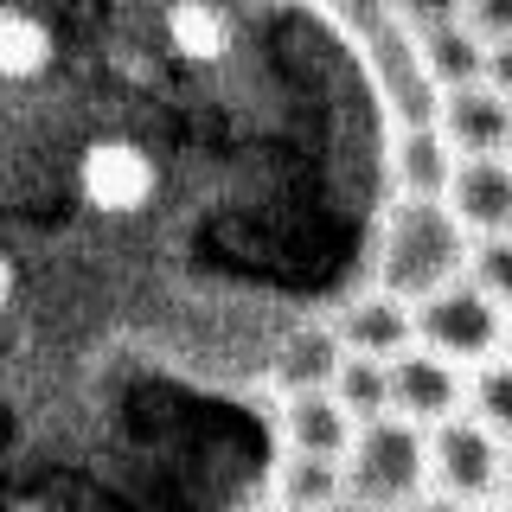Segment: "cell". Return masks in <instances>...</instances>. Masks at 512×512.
Returning <instances> with one entry per match:
<instances>
[{
	"label": "cell",
	"mask_w": 512,
	"mask_h": 512,
	"mask_svg": "<svg viewBox=\"0 0 512 512\" xmlns=\"http://www.w3.org/2000/svg\"><path fill=\"white\" fill-rule=\"evenodd\" d=\"M468 263H474V231L461 224L455 205L429 199V192H404L391 224H384L378 282L397 288V295H410V301H423L429 288L468 276Z\"/></svg>",
	"instance_id": "cell-1"
},
{
	"label": "cell",
	"mask_w": 512,
	"mask_h": 512,
	"mask_svg": "<svg viewBox=\"0 0 512 512\" xmlns=\"http://www.w3.org/2000/svg\"><path fill=\"white\" fill-rule=\"evenodd\" d=\"M429 487V429L404 410H384L359 423L346 448V500L365 506H397Z\"/></svg>",
	"instance_id": "cell-2"
},
{
	"label": "cell",
	"mask_w": 512,
	"mask_h": 512,
	"mask_svg": "<svg viewBox=\"0 0 512 512\" xmlns=\"http://www.w3.org/2000/svg\"><path fill=\"white\" fill-rule=\"evenodd\" d=\"M416 340L448 352L455 365H487L493 352H506L512 340V308L506 301H493L487 288L474 276H455L442 288H429L423 301H416Z\"/></svg>",
	"instance_id": "cell-3"
},
{
	"label": "cell",
	"mask_w": 512,
	"mask_h": 512,
	"mask_svg": "<svg viewBox=\"0 0 512 512\" xmlns=\"http://www.w3.org/2000/svg\"><path fill=\"white\" fill-rule=\"evenodd\" d=\"M506 480V436L487 423V416H442L429 423V487L442 500H487Z\"/></svg>",
	"instance_id": "cell-4"
},
{
	"label": "cell",
	"mask_w": 512,
	"mask_h": 512,
	"mask_svg": "<svg viewBox=\"0 0 512 512\" xmlns=\"http://www.w3.org/2000/svg\"><path fill=\"white\" fill-rule=\"evenodd\" d=\"M77 186H84V199L96 212L128 218V212H141V205L154 199L160 173H154L148 148H135V141H122V135H103V141L84 148V160H77Z\"/></svg>",
	"instance_id": "cell-5"
},
{
	"label": "cell",
	"mask_w": 512,
	"mask_h": 512,
	"mask_svg": "<svg viewBox=\"0 0 512 512\" xmlns=\"http://www.w3.org/2000/svg\"><path fill=\"white\" fill-rule=\"evenodd\" d=\"M461 397H468V365H455L448 352L416 340L391 359V410L416 416L423 429L442 423V416H455Z\"/></svg>",
	"instance_id": "cell-6"
},
{
	"label": "cell",
	"mask_w": 512,
	"mask_h": 512,
	"mask_svg": "<svg viewBox=\"0 0 512 512\" xmlns=\"http://www.w3.org/2000/svg\"><path fill=\"white\" fill-rule=\"evenodd\" d=\"M436 122L448 128V141H455L461 154H512V96L493 84V77L442 90Z\"/></svg>",
	"instance_id": "cell-7"
},
{
	"label": "cell",
	"mask_w": 512,
	"mask_h": 512,
	"mask_svg": "<svg viewBox=\"0 0 512 512\" xmlns=\"http://www.w3.org/2000/svg\"><path fill=\"white\" fill-rule=\"evenodd\" d=\"M448 205L474 237L512 231V154H461L455 180H448Z\"/></svg>",
	"instance_id": "cell-8"
},
{
	"label": "cell",
	"mask_w": 512,
	"mask_h": 512,
	"mask_svg": "<svg viewBox=\"0 0 512 512\" xmlns=\"http://www.w3.org/2000/svg\"><path fill=\"white\" fill-rule=\"evenodd\" d=\"M352 436H359V416L340 404V391H333V384H301V391L282 397V442L288 448H308V455L346 461Z\"/></svg>",
	"instance_id": "cell-9"
},
{
	"label": "cell",
	"mask_w": 512,
	"mask_h": 512,
	"mask_svg": "<svg viewBox=\"0 0 512 512\" xmlns=\"http://www.w3.org/2000/svg\"><path fill=\"white\" fill-rule=\"evenodd\" d=\"M333 327H340L346 352H378V359H397L404 346H416V301L378 282L372 295H352Z\"/></svg>",
	"instance_id": "cell-10"
},
{
	"label": "cell",
	"mask_w": 512,
	"mask_h": 512,
	"mask_svg": "<svg viewBox=\"0 0 512 512\" xmlns=\"http://www.w3.org/2000/svg\"><path fill=\"white\" fill-rule=\"evenodd\" d=\"M416 52H423V71L436 77V90H455V84L487 77L493 39L474 32L468 20H442V26H416Z\"/></svg>",
	"instance_id": "cell-11"
},
{
	"label": "cell",
	"mask_w": 512,
	"mask_h": 512,
	"mask_svg": "<svg viewBox=\"0 0 512 512\" xmlns=\"http://www.w3.org/2000/svg\"><path fill=\"white\" fill-rule=\"evenodd\" d=\"M455 167H461V148L448 141L442 122H410V128H404V141H397V180H404V192L448 199Z\"/></svg>",
	"instance_id": "cell-12"
},
{
	"label": "cell",
	"mask_w": 512,
	"mask_h": 512,
	"mask_svg": "<svg viewBox=\"0 0 512 512\" xmlns=\"http://www.w3.org/2000/svg\"><path fill=\"white\" fill-rule=\"evenodd\" d=\"M276 500L282 506H333V500H346V461L288 448L282 468H276Z\"/></svg>",
	"instance_id": "cell-13"
},
{
	"label": "cell",
	"mask_w": 512,
	"mask_h": 512,
	"mask_svg": "<svg viewBox=\"0 0 512 512\" xmlns=\"http://www.w3.org/2000/svg\"><path fill=\"white\" fill-rule=\"evenodd\" d=\"M167 45L186 64H218L231 52V20H224L218 0H180V7L167 13Z\"/></svg>",
	"instance_id": "cell-14"
},
{
	"label": "cell",
	"mask_w": 512,
	"mask_h": 512,
	"mask_svg": "<svg viewBox=\"0 0 512 512\" xmlns=\"http://www.w3.org/2000/svg\"><path fill=\"white\" fill-rule=\"evenodd\" d=\"M340 359H346L340 327H308V333H295V340L282 346L276 378H282V391H301V384H333Z\"/></svg>",
	"instance_id": "cell-15"
},
{
	"label": "cell",
	"mask_w": 512,
	"mask_h": 512,
	"mask_svg": "<svg viewBox=\"0 0 512 512\" xmlns=\"http://www.w3.org/2000/svg\"><path fill=\"white\" fill-rule=\"evenodd\" d=\"M333 391H340V404L359 416V423H372V416L391 410V359H378V352H346L340 372H333Z\"/></svg>",
	"instance_id": "cell-16"
},
{
	"label": "cell",
	"mask_w": 512,
	"mask_h": 512,
	"mask_svg": "<svg viewBox=\"0 0 512 512\" xmlns=\"http://www.w3.org/2000/svg\"><path fill=\"white\" fill-rule=\"evenodd\" d=\"M45 64H52V32L20 7H0V77H7V84H26Z\"/></svg>",
	"instance_id": "cell-17"
},
{
	"label": "cell",
	"mask_w": 512,
	"mask_h": 512,
	"mask_svg": "<svg viewBox=\"0 0 512 512\" xmlns=\"http://www.w3.org/2000/svg\"><path fill=\"white\" fill-rule=\"evenodd\" d=\"M468 404H474V416H487V423L512 442V352H506V359L493 352L487 365H474V378H468Z\"/></svg>",
	"instance_id": "cell-18"
},
{
	"label": "cell",
	"mask_w": 512,
	"mask_h": 512,
	"mask_svg": "<svg viewBox=\"0 0 512 512\" xmlns=\"http://www.w3.org/2000/svg\"><path fill=\"white\" fill-rule=\"evenodd\" d=\"M468 276L487 288L493 301H506V308H512V231L480 237V244H474V263H468Z\"/></svg>",
	"instance_id": "cell-19"
},
{
	"label": "cell",
	"mask_w": 512,
	"mask_h": 512,
	"mask_svg": "<svg viewBox=\"0 0 512 512\" xmlns=\"http://www.w3.org/2000/svg\"><path fill=\"white\" fill-rule=\"evenodd\" d=\"M461 20L500 45V39H512V0H468V13H461Z\"/></svg>",
	"instance_id": "cell-20"
},
{
	"label": "cell",
	"mask_w": 512,
	"mask_h": 512,
	"mask_svg": "<svg viewBox=\"0 0 512 512\" xmlns=\"http://www.w3.org/2000/svg\"><path fill=\"white\" fill-rule=\"evenodd\" d=\"M397 13H404L410 26H442V20H461L468 13V0H391Z\"/></svg>",
	"instance_id": "cell-21"
},
{
	"label": "cell",
	"mask_w": 512,
	"mask_h": 512,
	"mask_svg": "<svg viewBox=\"0 0 512 512\" xmlns=\"http://www.w3.org/2000/svg\"><path fill=\"white\" fill-rule=\"evenodd\" d=\"M487 77H493V84H500V90L512 96V39H500V45H493V64H487Z\"/></svg>",
	"instance_id": "cell-22"
},
{
	"label": "cell",
	"mask_w": 512,
	"mask_h": 512,
	"mask_svg": "<svg viewBox=\"0 0 512 512\" xmlns=\"http://www.w3.org/2000/svg\"><path fill=\"white\" fill-rule=\"evenodd\" d=\"M7 301H13V263L0 256V308H7Z\"/></svg>",
	"instance_id": "cell-23"
},
{
	"label": "cell",
	"mask_w": 512,
	"mask_h": 512,
	"mask_svg": "<svg viewBox=\"0 0 512 512\" xmlns=\"http://www.w3.org/2000/svg\"><path fill=\"white\" fill-rule=\"evenodd\" d=\"M500 493H512V448H506V480H500Z\"/></svg>",
	"instance_id": "cell-24"
},
{
	"label": "cell",
	"mask_w": 512,
	"mask_h": 512,
	"mask_svg": "<svg viewBox=\"0 0 512 512\" xmlns=\"http://www.w3.org/2000/svg\"><path fill=\"white\" fill-rule=\"evenodd\" d=\"M506 352H512V340H506Z\"/></svg>",
	"instance_id": "cell-25"
}]
</instances>
